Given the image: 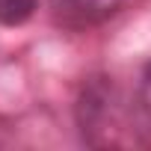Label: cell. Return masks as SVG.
I'll return each mask as SVG.
<instances>
[{
  "mask_svg": "<svg viewBox=\"0 0 151 151\" xmlns=\"http://www.w3.org/2000/svg\"><path fill=\"white\" fill-rule=\"evenodd\" d=\"M80 136L92 148H142L151 145V116L142 98L124 95L110 80H92L77 101Z\"/></svg>",
  "mask_w": 151,
  "mask_h": 151,
  "instance_id": "obj_1",
  "label": "cell"
},
{
  "mask_svg": "<svg viewBox=\"0 0 151 151\" xmlns=\"http://www.w3.org/2000/svg\"><path fill=\"white\" fill-rule=\"evenodd\" d=\"M124 0H50V21L62 30H89L122 9Z\"/></svg>",
  "mask_w": 151,
  "mask_h": 151,
  "instance_id": "obj_2",
  "label": "cell"
},
{
  "mask_svg": "<svg viewBox=\"0 0 151 151\" xmlns=\"http://www.w3.org/2000/svg\"><path fill=\"white\" fill-rule=\"evenodd\" d=\"M39 9V0H0V24L3 27H18L33 18Z\"/></svg>",
  "mask_w": 151,
  "mask_h": 151,
  "instance_id": "obj_3",
  "label": "cell"
},
{
  "mask_svg": "<svg viewBox=\"0 0 151 151\" xmlns=\"http://www.w3.org/2000/svg\"><path fill=\"white\" fill-rule=\"evenodd\" d=\"M139 98H142V107H145V110H148V116H151V62H148V65H145V71H142Z\"/></svg>",
  "mask_w": 151,
  "mask_h": 151,
  "instance_id": "obj_4",
  "label": "cell"
}]
</instances>
